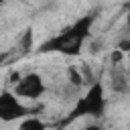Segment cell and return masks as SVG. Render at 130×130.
<instances>
[{"label": "cell", "instance_id": "8", "mask_svg": "<svg viewBox=\"0 0 130 130\" xmlns=\"http://www.w3.org/2000/svg\"><path fill=\"white\" fill-rule=\"evenodd\" d=\"M126 28H128V32H130V12L126 14Z\"/></svg>", "mask_w": 130, "mask_h": 130}, {"label": "cell", "instance_id": "9", "mask_svg": "<svg viewBox=\"0 0 130 130\" xmlns=\"http://www.w3.org/2000/svg\"><path fill=\"white\" fill-rule=\"evenodd\" d=\"M4 2H6V0H0V6H2V4H4Z\"/></svg>", "mask_w": 130, "mask_h": 130}, {"label": "cell", "instance_id": "2", "mask_svg": "<svg viewBox=\"0 0 130 130\" xmlns=\"http://www.w3.org/2000/svg\"><path fill=\"white\" fill-rule=\"evenodd\" d=\"M106 87L102 81H93L81 98H77L75 106L69 112V122L77 118H102L106 112Z\"/></svg>", "mask_w": 130, "mask_h": 130}, {"label": "cell", "instance_id": "1", "mask_svg": "<svg viewBox=\"0 0 130 130\" xmlns=\"http://www.w3.org/2000/svg\"><path fill=\"white\" fill-rule=\"evenodd\" d=\"M95 22V14L89 12L85 16H79L75 22L67 24L65 28H61L55 37H51L49 41H45L39 49V53H59L65 57H75L81 53L85 41L91 35V26Z\"/></svg>", "mask_w": 130, "mask_h": 130}, {"label": "cell", "instance_id": "4", "mask_svg": "<svg viewBox=\"0 0 130 130\" xmlns=\"http://www.w3.org/2000/svg\"><path fill=\"white\" fill-rule=\"evenodd\" d=\"M20 100H39L45 91H47V85H45V79L39 75V73H35V71H30V73H24L22 77H18L16 79V85H14V89H12Z\"/></svg>", "mask_w": 130, "mask_h": 130}, {"label": "cell", "instance_id": "3", "mask_svg": "<svg viewBox=\"0 0 130 130\" xmlns=\"http://www.w3.org/2000/svg\"><path fill=\"white\" fill-rule=\"evenodd\" d=\"M28 116V108L12 89L0 91V122H18Z\"/></svg>", "mask_w": 130, "mask_h": 130}, {"label": "cell", "instance_id": "6", "mask_svg": "<svg viewBox=\"0 0 130 130\" xmlns=\"http://www.w3.org/2000/svg\"><path fill=\"white\" fill-rule=\"evenodd\" d=\"M83 130H106V128H104L102 124H87Z\"/></svg>", "mask_w": 130, "mask_h": 130}, {"label": "cell", "instance_id": "5", "mask_svg": "<svg viewBox=\"0 0 130 130\" xmlns=\"http://www.w3.org/2000/svg\"><path fill=\"white\" fill-rule=\"evenodd\" d=\"M16 130H45V122L37 116H24L22 120H18Z\"/></svg>", "mask_w": 130, "mask_h": 130}, {"label": "cell", "instance_id": "7", "mask_svg": "<svg viewBox=\"0 0 130 130\" xmlns=\"http://www.w3.org/2000/svg\"><path fill=\"white\" fill-rule=\"evenodd\" d=\"M126 73L130 77V51H128V57H126Z\"/></svg>", "mask_w": 130, "mask_h": 130}]
</instances>
